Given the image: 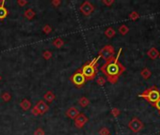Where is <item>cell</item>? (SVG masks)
<instances>
[{
    "label": "cell",
    "instance_id": "7",
    "mask_svg": "<svg viewBox=\"0 0 160 135\" xmlns=\"http://www.w3.org/2000/svg\"><path fill=\"white\" fill-rule=\"evenodd\" d=\"M79 8H80V11H81V13L84 14L85 16H90L92 13V12L94 11V6L92 5V4L90 1L83 2Z\"/></svg>",
    "mask_w": 160,
    "mask_h": 135
},
{
    "label": "cell",
    "instance_id": "33",
    "mask_svg": "<svg viewBox=\"0 0 160 135\" xmlns=\"http://www.w3.org/2000/svg\"><path fill=\"white\" fill-rule=\"evenodd\" d=\"M154 107L155 108H156L157 110H158V111H159V113H160V99L157 100V102L156 103H155V105H154Z\"/></svg>",
    "mask_w": 160,
    "mask_h": 135
},
{
    "label": "cell",
    "instance_id": "24",
    "mask_svg": "<svg viewBox=\"0 0 160 135\" xmlns=\"http://www.w3.org/2000/svg\"><path fill=\"white\" fill-rule=\"evenodd\" d=\"M52 56L53 54L50 51H44V52L43 53V57L45 59V60H49V59H51Z\"/></svg>",
    "mask_w": 160,
    "mask_h": 135
},
{
    "label": "cell",
    "instance_id": "18",
    "mask_svg": "<svg viewBox=\"0 0 160 135\" xmlns=\"http://www.w3.org/2000/svg\"><path fill=\"white\" fill-rule=\"evenodd\" d=\"M140 75L142 76V78H143V79L148 80V79L151 77L152 72H151V70L148 69V68H144V69H142V70H141V71H140Z\"/></svg>",
    "mask_w": 160,
    "mask_h": 135
},
{
    "label": "cell",
    "instance_id": "8",
    "mask_svg": "<svg viewBox=\"0 0 160 135\" xmlns=\"http://www.w3.org/2000/svg\"><path fill=\"white\" fill-rule=\"evenodd\" d=\"M88 121H89V118L84 115V113H80L76 116V118L74 119V126L76 127L77 129H82L83 127L88 123Z\"/></svg>",
    "mask_w": 160,
    "mask_h": 135
},
{
    "label": "cell",
    "instance_id": "3",
    "mask_svg": "<svg viewBox=\"0 0 160 135\" xmlns=\"http://www.w3.org/2000/svg\"><path fill=\"white\" fill-rule=\"evenodd\" d=\"M138 97L144 99L145 100L148 101L152 106L154 107L155 103H156L157 100L160 99V90L155 86H153L145 89L141 94L138 95Z\"/></svg>",
    "mask_w": 160,
    "mask_h": 135
},
{
    "label": "cell",
    "instance_id": "34",
    "mask_svg": "<svg viewBox=\"0 0 160 135\" xmlns=\"http://www.w3.org/2000/svg\"><path fill=\"white\" fill-rule=\"evenodd\" d=\"M1 80H2V76L0 75V81H1Z\"/></svg>",
    "mask_w": 160,
    "mask_h": 135
},
{
    "label": "cell",
    "instance_id": "19",
    "mask_svg": "<svg viewBox=\"0 0 160 135\" xmlns=\"http://www.w3.org/2000/svg\"><path fill=\"white\" fill-rule=\"evenodd\" d=\"M53 45L55 46L56 48L58 49H60L63 45H64V41H63L62 39H60V38H57V39H55L54 41H53Z\"/></svg>",
    "mask_w": 160,
    "mask_h": 135
},
{
    "label": "cell",
    "instance_id": "37",
    "mask_svg": "<svg viewBox=\"0 0 160 135\" xmlns=\"http://www.w3.org/2000/svg\"><path fill=\"white\" fill-rule=\"evenodd\" d=\"M159 115H160V113H159Z\"/></svg>",
    "mask_w": 160,
    "mask_h": 135
},
{
    "label": "cell",
    "instance_id": "9",
    "mask_svg": "<svg viewBox=\"0 0 160 135\" xmlns=\"http://www.w3.org/2000/svg\"><path fill=\"white\" fill-rule=\"evenodd\" d=\"M34 107L37 109V111L39 112L40 116H43L45 113H47L49 111V105L46 103L44 100L38 101L36 105H34Z\"/></svg>",
    "mask_w": 160,
    "mask_h": 135
},
{
    "label": "cell",
    "instance_id": "31",
    "mask_svg": "<svg viewBox=\"0 0 160 135\" xmlns=\"http://www.w3.org/2000/svg\"><path fill=\"white\" fill-rule=\"evenodd\" d=\"M51 4L55 8H58L61 4V1H60V0H53V1L51 2Z\"/></svg>",
    "mask_w": 160,
    "mask_h": 135
},
{
    "label": "cell",
    "instance_id": "35",
    "mask_svg": "<svg viewBox=\"0 0 160 135\" xmlns=\"http://www.w3.org/2000/svg\"><path fill=\"white\" fill-rule=\"evenodd\" d=\"M158 57H159V58H160V53H159V56H158Z\"/></svg>",
    "mask_w": 160,
    "mask_h": 135
},
{
    "label": "cell",
    "instance_id": "28",
    "mask_svg": "<svg viewBox=\"0 0 160 135\" xmlns=\"http://www.w3.org/2000/svg\"><path fill=\"white\" fill-rule=\"evenodd\" d=\"M33 135H45V132L41 128H38L37 129H35V132H33Z\"/></svg>",
    "mask_w": 160,
    "mask_h": 135
},
{
    "label": "cell",
    "instance_id": "21",
    "mask_svg": "<svg viewBox=\"0 0 160 135\" xmlns=\"http://www.w3.org/2000/svg\"><path fill=\"white\" fill-rule=\"evenodd\" d=\"M2 100L5 101V102H9V101L11 100V95L10 94L9 92H4L3 94L1 95Z\"/></svg>",
    "mask_w": 160,
    "mask_h": 135
},
{
    "label": "cell",
    "instance_id": "12",
    "mask_svg": "<svg viewBox=\"0 0 160 135\" xmlns=\"http://www.w3.org/2000/svg\"><path fill=\"white\" fill-rule=\"evenodd\" d=\"M4 4H5V0H2V3L0 4V20H4L9 15V11L4 6Z\"/></svg>",
    "mask_w": 160,
    "mask_h": 135
},
{
    "label": "cell",
    "instance_id": "14",
    "mask_svg": "<svg viewBox=\"0 0 160 135\" xmlns=\"http://www.w3.org/2000/svg\"><path fill=\"white\" fill-rule=\"evenodd\" d=\"M20 107L22 110H24V111H27V110L31 108V102L27 99H24L20 102Z\"/></svg>",
    "mask_w": 160,
    "mask_h": 135
},
{
    "label": "cell",
    "instance_id": "32",
    "mask_svg": "<svg viewBox=\"0 0 160 135\" xmlns=\"http://www.w3.org/2000/svg\"><path fill=\"white\" fill-rule=\"evenodd\" d=\"M31 115L35 116H40V113H39V112L37 111V109L35 107H32V109H31Z\"/></svg>",
    "mask_w": 160,
    "mask_h": 135
},
{
    "label": "cell",
    "instance_id": "25",
    "mask_svg": "<svg viewBox=\"0 0 160 135\" xmlns=\"http://www.w3.org/2000/svg\"><path fill=\"white\" fill-rule=\"evenodd\" d=\"M43 31L44 34H46V35H48V34H50L52 32V27L50 26L49 24H45L44 26L43 27Z\"/></svg>",
    "mask_w": 160,
    "mask_h": 135
},
{
    "label": "cell",
    "instance_id": "13",
    "mask_svg": "<svg viewBox=\"0 0 160 135\" xmlns=\"http://www.w3.org/2000/svg\"><path fill=\"white\" fill-rule=\"evenodd\" d=\"M44 100H46V102L51 103V102H53V101L55 100V99H56V95H55L52 91L49 90V91H47L44 95Z\"/></svg>",
    "mask_w": 160,
    "mask_h": 135
},
{
    "label": "cell",
    "instance_id": "6",
    "mask_svg": "<svg viewBox=\"0 0 160 135\" xmlns=\"http://www.w3.org/2000/svg\"><path fill=\"white\" fill-rule=\"evenodd\" d=\"M71 82L73 83L76 87H82L84 84H86V78L84 77V75L82 74L80 69L76 71L75 73H74L73 75L70 77Z\"/></svg>",
    "mask_w": 160,
    "mask_h": 135
},
{
    "label": "cell",
    "instance_id": "11",
    "mask_svg": "<svg viewBox=\"0 0 160 135\" xmlns=\"http://www.w3.org/2000/svg\"><path fill=\"white\" fill-rule=\"evenodd\" d=\"M147 56L150 57L152 60H155L159 56V52L155 47H152L148 52H147Z\"/></svg>",
    "mask_w": 160,
    "mask_h": 135
},
{
    "label": "cell",
    "instance_id": "15",
    "mask_svg": "<svg viewBox=\"0 0 160 135\" xmlns=\"http://www.w3.org/2000/svg\"><path fill=\"white\" fill-rule=\"evenodd\" d=\"M35 15H36L35 11L33 10L32 8H27V10L25 11V13H24V16L26 17L27 20H32L35 17Z\"/></svg>",
    "mask_w": 160,
    "mask_h": 135
},
{
    "label": "cell",
    "instance_id": "22",
    "mask_svg": "<svg viewBox=\"0 0 160 135\" xmlns=\"http://www.w3.org/2000/svg\"><path fill=\"white\" fill-rule=\"evenodd\" d=\"M96 83H97L99 86H103L104 84L107 83V79L103 77V76H100V77H98L97 80H96Z\"/></svg>",
    "mask_w": 160,
    "mask_h": 135
},
{
    "label": "cell",
    "instance_id": "30",
    "mask_svg": "<svg viewBox=\"0 0 160 135\" xmlns=\"http://www.w3.org/2000/svg\"><path fill=\"white\" fill-rule=\"evenodd\" d=\"M102 3L107 7H110L112 4H114V0H103Z\"/></svg>",
    "mask_w": 160,
    "mask_h": 135
},
{
    "label": "cell",
    "instance_id": "27",
    "mask_svg": "<svg viewBox=\"0 0 160 135\" xmlns=\"http://www.w3.org/2000/svg\"><path fill=\"white\" fill-rule=\"evenodd\" d=\"M111 113H112V116H114V117H118L120 116V113H121V111L118 108H113L111 110Z\"/></svg>",
    "mask_w": 160,
    "mask_h": 135
},
{
    "label": "cell",
    "instance_id": "36",
    "mask_svg": "<svg viewBox=\"0 0 160 135\" xmlns=\"http://www.w3.org/2000/svg\"><path fill=\"white\" fill-rule=\"evenodd\" d=\"M2 3V0H1V1H0V4H1Z\"/></svg>",
    "mask_w": 160,
    "mask_h": 135
},
{
    "label": "cell",
    "instance_id": "29",
    "mask_svg": "<svg viewBox=\"0 0 160 135\" xmlns=\"http://www.w3.org/2000/svg\"><path fill=\"white\" fill-rule=\"evenodd\" d=\"M17 4H18V6L19 7H25V6H26V5H27V4H28V1H27V0H18V1H17Z\"/></svg>",
    "mask_w": 160,
    "mask_h": 135
},
{
    "label": "cell",
    "instance_id": "5",
    "mask_svg": "<svg viewBox=\"0 0 160 135\" xmlns=\"http://www.w3.org/2000/svg\"><path fill=\"white\" fill-rule=\"evenodd\" d=\"M128 128L134 133H138L141 132L142 129L144 128V124H143V122L138 117H133L132 119L129 121Z\"/></svg>",
    "mask_w": 160,
    "mask_h": 135
},
{
    "label": "cell",
    "instance_id": "26",
    "mask_svg": "<svg viewBox=\"0 0 160 135\" xmlns=\"http://www.w3.org/2000/svg\"><path fill=\"white\" fill-rule=\"evenodd\" d=\"M99 134L100 135H110V132H109V129L106 127H104L100 130H99Z\"/></svg>",
    "mask_w": 160,
    "mask_h": 135
},
{
    "label": "cell",
    "instance_id": "20",
    "mask_svg": "<svg viewBox=\"0 0 160 135\" xmlns=\"http://www.w3.org/2000/svg\"><path fill=\"white\" fill-rule=\"evenodd\" d=\"M128 32H129V27L127 26V25H125V24H121V26L119 27V33L121 34V35L125 36L126 34H127Z\"/></svg>",
    "mask_w": 160,
    "mask_h": 135
},
{
    "label": "cell",
    "instance_id": "1",
    "mask_svg": "<svg viewBox=\"0 0 160 135\" xmlns=\"http://www.w3.org/2000/svg\"><path fill=\"white\" fill-rule=\"evenodd\" d=\"M121 53V49L119 50L116 56H113L107 60L105 64L100 68V70L107 76V81L110 84H116L120 76L125 71V67L119 61Z\"/></svg>",
    "mask_w": 160,
    "mask_h": 135
},
{
    "label": "cell",
    "instance_id": "17",
    "mask_svg": "<svg viewBox=\"0 0 160 135\" xmlns=\"http://www.w3.org/2000/svg\"><path fill=\"white\" fill-rule=\"evenodd\" d=\"M115 35H116V31L114 30V28L107 27L106 30H105V36L108 38V39H112Z\"/></svg>",
    "mask_w": 160,
    "mask_h": 135
},
{
    "label": "cell",
    "instance_id": "4",
    "mask_svg": "<svg viewBox=\"0 0 160 135\" xmlns=\"http://www.w3.org/2000/svg\"><path fill=\"white\" fill-rule=\"evenodd\" d=\"M115 54V49L113 47L112 45H106L104 46V47L99 51V56L100 58H103L105 61L108 60V59H110L111 57L114 56Z\"/></svg>",
    "mask_w": 160,
    "mask_h": 135
},
{
    "label": "cell",
    "instance_id": "10",
    "mask_svg": "<svg viewBox=\"0 0 160 135\" xmlns=\"http://www.w3.org/2000/svg\"><path fill=\"white\" fill-rule=\"evenodd\" d=\"M80 112L79 110L76 108V107H70L68 110L66 111V116L71 118V119H75L76 118V116L79 115Z\"/></svg>",
    "mask_w": 160,
    "mask_h": 135
},
{
    "label": "cell",
    "instance_id": "16",
    "mask_svg": "<svg viewBox=\"0 0 160 135\" xmlns=\"http://www.w3.org/2000/svg\"><path fill=\"white\" fill-rule=\"evenodd\" d=\"M78 104L82 108H86L88 107V105L90 104V100L86 98V97H81V98L78 100Z\"/></svg>",
    "mask_w": 160,
    "mask_h": 135
},
{
    "label": "cell",
    "instance_id": "2",
    "mask_svg": "<svg viewBox=\"0 0 160 135\" xmlns=\"http://www.w3.org/2000/svg\"><path fill=\"white\" fill-rule=\"evenodd\" d=\"M99 59H100V56L95 57L92 59L91 61L87 62L85 65H83L80 68V70H81L84 77L86 78V81H92V80L96 77V75L98 73L97 63Z\"/></svg>",
    "mask_w": 160,
    "mask_h": 135
},
{
    "label": "cell",
    "instance_id": "23",
    "mask_svg": "<svg viewBox=\"0 0 160 135\" xmlns=\"http://www.w3.org/2000/svg\"><path fill=\"white\" fill-rule=\"evenodd\" d=\"M138 18H140V14H138L137 11H132L131 13L129 14V19L132 21H136Z\"/></svg>",
    "mask_w": 160,
    "mask_h": 135
}]
</instances>
